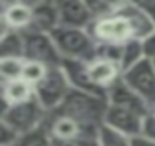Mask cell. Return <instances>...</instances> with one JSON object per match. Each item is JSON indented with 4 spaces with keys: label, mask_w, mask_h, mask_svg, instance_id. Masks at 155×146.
<instances>
[{
    "label": "cell",
    "mask_w": 155,
    "mask_h": 146,
    "mask_svg": "<svg viewBox=\"0 0 155 146\" xmlns=\"http://www.w3.org/2000/svg\"><path fill=\"white\" fill-rule=\"evenodd\" d=\"M33 24V4L28 2H0V26L26 33Z\"/></svg>",
    "instance_id": "cell-9"
},
{
    "label": "cell",
    "mask_w": 155,
    "mask_h": 146,
    "mask_svg": "<svg viewBox=\"0 0 155 146\" xmlns=\"http://www.w3.org/2000/svg\"><path fill=\"white\" fill-rule=\"evenodd\" d=\"M60 68L66 73V77H68V81H69L73 90H81V91H88V93H95V95H104L90 81L88 62H82V60H62Z\"/></svg>",
    "instance_id": "cell-16"
},
{
    "label": "cell",
    "mask_w": 155,
    "mask_h": 146,
    "mask_svg": "<svg viewBox=\"0 0 155 146\" xmlns=\"http://www.w3.org/2000/svg\"><path fill=\"white\" fill-rule=\"evenodd\" d=\"M131 146H155V141H150V139L139 135V137L131 139Z\"/></svg>",
    "instance_id": "cell-28"
},
{
    "label": "cell",
    "mask_w": 155,
    "mask_h": 146,
    "mask_svg": "<svg viewBox=\"0 0 155 146\" xmlns=\"http://www.w3.org/2000/svg\"><path fill=\"white\" fill-rule=\"evenodd\" d=\"M33 99H35V86H31L24 79L2 82V106L24 104Z\"/></svg>",
    "instance_id": "cell-17"
},
{
    "label": "cell",
    "mask_w": 155,
    "mask_h": 146,
    "mask_svg": "<svg viewBox=\"0 0 155 146\" xmlns=\"http://www.w3.org/2000/svg\"><path fill=\"white\" fill-rule=\"evenodd\" d=\"M26 58H0V79L2 82H11L22 79Z\"/></svg>",
    "instance_id": "cell-23"
},
{
    "label": "cell",
    "mask_w": 155,
    "mask_h": 146,
    "mask_svg": "<svg viewBox=\"0 0 155 146\" xmlns=\"http://www.w3.org/2000/svg\"><path fill=\"white\" fill-rule=\"evenodd\" d=\"M24 44H26V53H24L26 58L38 60L49 68H58L62 64V57H60L51 35L38 33V31H26Z\"/></svg>",
    "instance_id": "cell-7"
},
{
    "label": "cell",
    "mask_w": 155,
    "mask_h": 146,
    "mask_svg": "<svg viewBox=\"0 0 155 146\" xmlns=\"http://www.w3.org/2000/svg\"><path fill=\"white\" fill-rule=\"evenodd\" d=\"M122 81L155 111V68L151 60L144 58L131 69L122 73Z\"/></svg>",
    "instance_id": "cell-6"
},
{
    "label": "cell",
    "mask_w": 155,
    "mask_h": 146,
    "mask_svg": "<svg viewBox=\"0 0 155 146\" xmlns=\"http://www.w3.org/2000/svg\"><path fill=\"white\" fill-rule=\"evenodd\" d=\"M106 101L108 104L111 106H120V108H128V110H133V111H139L142 115H148L151 113L150 106L120 79L113 88H110V91L106 93Z\"/></svg>",
    "instance_id": "cell-14"
},
{
    "label": "cell",
    "mask_w": 155,
    "mask_h": 146,
    "mask_svg": "<svg viewBox=\"0 0 155 146\" xmlns=\"http://www.w3.org/2000/svg\"><path fill=\"white\" fill-rule=\"evenodd\" d=\"M146 57H144V49H142V40H130L122 46L120 49V68H122V73L131 69L133 66H137L139 62H142Z\"/></svg>",
    "instance_id": "cell-19"
},
{
    "label": "cell",
    "mask_w": 155,
    "mask_h": 146,
    "mask_svg": "<svg viewBox=\"0 0 155 146\" xmlns=\"http://www.w3.org/2000/svg\"><path fill=\"white\" fill-rule=\"evenodd\" d=\"M24 33L13 29H0V58H26Z\"/></svg>",
    "instance_id": "cell-18"
},
{
    "label": "cell",
    "mask_w": 155,
    "mask_h": 146,
    "mask_svg": "<svg viewBox=\"0 0 155 146\" xmlns=\"http://www.w3.org/2000/svg\"><path fill=\"white\" fill-rule=\"evenodd\" d=\"M55 46L62 57V60H82L91 62L97 58L99 46L91 38L88 29H71V28H57L51 33Z\"/></svg>",
    "instance_id": "cell-2"
},
{
    "label": "cell",
    "mask_w": 155,
    "mask_h": 146,
    "mask_svg": "<svg viewBox=\"0 0 155 146\" xmlns=\"http://www.w3.org/2000/svg\"><path fill=\"white\" fill-rule=\"evenodd\" d=\"M46 119H48V111L38 104L37 99L24 104L2 106V111H0V121L15 128L20 135L37 130L46 122Z\"/></svg>",
    "instance_id": "cell-5"
},
{
    "label": "cell",
    "mask_w": 155,
    "mask_h": 146,
    "mask_svg": "<svg viewBox=\"0 0 155 146\" xmlns=\"http://www.w3.org/2000/svg\"><path fill=\"white\" fill-rule=\"evenodd\" d=\"M49 66H46V64H42V62H38V60H29V58H26V62H24V71H22V79L26 81V82H29L31 86H38L44 79H46V75L49 73Z\"/></svg>",
    "instance_id": "cell-22"
},
{
    "label": "cell",
    "mask_w": 155,
    "mask_h": 146,
    "mask_svg": "<svg viewBox=\"0 0 155 146\" xmlns=\"http://www.w3.org/2000/svg\"><path fill=\"white\" fill-rule=\"evenodd\" d=\"M15 146H17V144H15Z\"/></svg>",
    "instance_id": "cell-30"
},
{
    "label": "cell",
    "mask_w": 155,
    "mask_h": 146,
    "mask_svg": "<svg viewBox=\"0 0 155 146\" xmlns=\"http://www.w3.org/2000/svg\"><path fill=\"white\" fill-rule=\"evenodd\" d=\"M53 146H99L97 131L95 133H84L81 137H75V139H69V141H55Z\"/></svg>",
    "instance_id": "cell-24"
},
{
    "label": "cell",
    "mask_w": 155,
    "mask_h": 146,
    "mask_svg": "<svg viewBox=\"0 0 155 146\" xmlns=\"http://www.w3.org/2000/svg\"><path fill=\"white\" fill-rule=\"evenodd\" d=\"M140 4L144 6V9L148 11V15L151 17V20L155 24V0H148V2H140Z\"/></svg>",
    "instance_id": "cell-29"
},
{
    "label": "cell",
    "mask_w": 155,
    "mask_h": 146,
    "mask_svg": "<svg viewBox=\"0 0 155 146\" xmlns=\"http://www.w3.org/2000/svg\"><path fill=\"white\" fill-rule=\"evenodd\" d=\"M108 110V101L104 95H95L81 90H71L62 106L53 113H62L68 117H73L86 128L99 130V126L104 122V115Z\"/></svg>",
    "instance_id": "cell-1"
},
{
    "label": "cell",
    "mask_w": 155,
    "mask_h": 146,
    "mask_svg": "<svg viewBox=\"0 0 155 146\" xmlns=\"http://www.w3.org/2000/svg\"><path fill=\"white\" fill-rule=\"evenodd\" d=\"M53 144H55V141H53L46 122L42 126H38L37 130L20 135V139L17 142V146H53Z\"/></svg>",
    "instance_id": "cell-21"
},
{
    "label": "cell",
    "mask_w": 155,
    "mask_h": 146,
    "mask_svg": "<svg viewBox=\"0 0 155 146\" xmlns=\"http://www.w3.org/2000/svg\"><path fill=\"white\" fill-rule=\"evenodd\" d=\"M20 139V133L9 124L0 121V146H15Z\"/></svg>",
    "instance_id": "cell-25"
},
{
    "label": "cell",
    "mask_w": 155,
    "mask_h": 146,
    "mask_svg": "<svg viewBox=\"0 0 155 146\" xmlns=\"http://www.w3.org/2000/svg\"><path fill=\"white\" fill-rule=\"evenodd\" d=\"M46 126L53 137V141H69L75 137H81L84 133H95L97 130L86 128L79 121H75L73 117L62 115V113H48Z\"/></svg>",
    "instance_id": "cell-13"
},
{
    "label": "cell",
    "mask_w": 155,
    "mask_h": 146,
    "mask_svg": "<svg viewBox=\"0 0 155 146\" xmlns=\"http://www.w3.org/2000/svg\"><path fill=\"white\" fill-rule=\"evenodd\" d=\"M142 49H144V57L148 60H155V31L142 40Z\"/></svg>",
    "instance_id": "cell-27"
},
{
    "label": "cell",
    "mask_w": 155,
    "mask_h": 146,
    "mask_svg": "<svg viewBox=\"0 0 155 146\" xmlns=\"http://www.w3.org/2000/svg\"><path fill=\"white\" fill-rule=\"evenodd\" d=\"M71 90L73 88L66 77V73L58 66V68H51L46 79L38 86H35V99L48 113H53L62 106V102L66 101Z\"/></svg>",
    "instance_id": "cell-4"
},
{
    "label": "cell",
    "mask_w": 155,
    "mask_h": 146,
    "mask_svg": "<svg viewBox=\"0 0 155 146\" xmlns=\"http://www.w3.org/2000/svg\"><path fill=\"white\" fill-rule=\"evenodd\" d=\"M88 31L91 38L97 42V46H124L126 42L135 40L128 20L119 13L95 18L88 28Z\"/></svg>",
    "instance_id": "cell-3"
},
{
    "label": "cell",
    "mask_w": 155,
    "mask_h": 146,
    "mask_svg": "<svg viewBox=\"0 0 155 146\" xmlns=\"http://www.w3.org/2000/svg\"><path fill=\"white\" fill-rule=\"evenodd\" d=\"M58 6V18L62 28L71 29H88L93 22V15L88 8V2L82 0H60Z\"/></svg>",
    "instance_id": "cell-12"
},
{
    "label": "cell",
    "mask_w": 155,
    "mask_h": 146,
    "mask_svg": "<svg viewBox=\"0 0 155 146\" xmlns=\"http://www.w3.org/2000/svg\"><path fill=\"white\" fill-rule=\"evenodd\" d=\"M144 119H146V115H142L139 111L108 104V110H106V115H104V124H108V126L119 130L120 133L128 135L130 139H133V137L140 135Z\"/></svg>",
    "instance_id": "cell-10"
},
{
    "label": "cell",
    "mask_w": 155,
    "mask_h": 146,
    "mask_svg": "<svg viewBox=\"0 0 155 146\" xmlns=\"http://www.w3.org/2000/svg\"><path fill=\"white\" fill-rule=\"evenodd\" d=\"M57 28H60L57 2H33V24L29 31L51 35Z\"/></svg>",
    "instance_id": "cell-15"
},
{
    "label": "cell",
    "mask_w": 155,
    "mask_h": 146,
    "mask_svg": "<svg viewBox=\"0 0 155 146\" xmlns=\"http://www.w3.org/2000/svg\"><path fill=\"white\" fill-rule=\"evenodd\" d=\"M88 75H90L91 84L101 93L106 95L110 88H113L122 79V68L119 66V62L97 57L95 60L88 62Z\"/></svg>",
    "instance_id": "cell-11"
},
{
    "label": "cell",
    "mask_w": 155,
    "mask_h": 146,
    "mask_svg": "<svg viewBox=\"0 0 155 146\" xmlns=\"http://www.w3.org/2000/svg\"><path fill=\"white\" fill-rule=\"evenodd\" d=\"M97 142H99V146H131V139L128 135L120 133L119 130H115L104 122L97 130Z\"/></svg>",
    "instance_id": "cell-20"
},
{
    "label": "cell",
    "mask_w": 155,
    "mask_h": 146,
    "mask_svg": "<svg viewBox=\"0 0 155 146\" xmlns=\"http://www.w3.org/2000/svg\"><path fill=\"white\" fill-rule=\"evenodd\" d=\"M142 137L150 139V141H155V111L148 113L144 122H142V131H140Z\"/></svg>",
    "instance_id": "cell-26"
},
{
    "label": "cell",
    "mask_w": 155,
    "mask_h": 146,
    "mask_svg": "<svg viewBox=\"0 0 155 146\" xmlns=\"http://www.w3.org/2000/svg\"><path fill=\"white\" fill-rule=\"evenodd\" d=\"M115 13L128 20L135 40H144L155 31V24L140 2H117Z\"/></svg>",
    "instance_id": "cell-8"
}]
</instances>
